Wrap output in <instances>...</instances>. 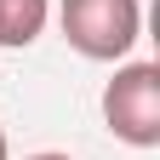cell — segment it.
I'll return each mask as SVG.
<instances>
[{
	"mask_svg": "<svg viewBox=\"0 0 160 160\" xmlns=\"http://www.w3.org/2000/svg\"><path fill=\"white\" fill-rule=\"evenodd\" d=\"M137 34H143L137 0H63V40L92 63H120L137 46Z\"/></svg>",
	"mask_w": 160,
	"mask_h": 160,
	"instance_id": "cell-1",
	"label": "cell"
},
{
	"mask_svg": "<svg viewBox=\"0 0 160 160\" xmlns=\"http://www.w3.org/2000/svg\"><path fill=\"white\" fill-rule=\"evenodd\" d=\"M103 120L120 143L154 149L160 143V63H126L103 86Z\"/></svg>",
	"mask_w": 160,
	"mask_h": 160,
	"instance_id": "cell-2",
	"label": "cell"
},
{
	"mask_svg": "<svg viewBox=\"0 0 160 160\" xmlns=\"http://www.w3.org/2000/svg\"><path fill=\"white\" fill-rule=\"evenodd\" d=\"M46 0H0V46H34L46 29Z\"/></svg>",
	"mask_w": 160,
	"mask_h": 160,
	"instance_id": "cell-3",
	"label": "cell"
},
{
	"mask_svg": "<svg viewBox=\"0 0 160 160\" xmlns=\"http://www.w3.org/2000/svg\"><path fill=\"white\" fill-rule=\"evenodd\" d=\"M29 160H69V154H29Z\"/></svg>",
	"mask_w": 160,
	"mask_h": 160,
	"instance_id": "cell-4",
	"label": "cell"
},
{
	"mask_svg": "<svg viewBox=\"0 0 160 160\" xmlns=\"http://www.w3.org/2000/svg\"><path fill=\"white\" fill-rule=\"evenodd\" d=\"M0 160H12V154H6V132H0Z\"/></svg>",
	"mask_w": 160,
	"mask_h": 160,
	"instance_id": "cell-5",
	"label": "cell"
}]
</instances>
